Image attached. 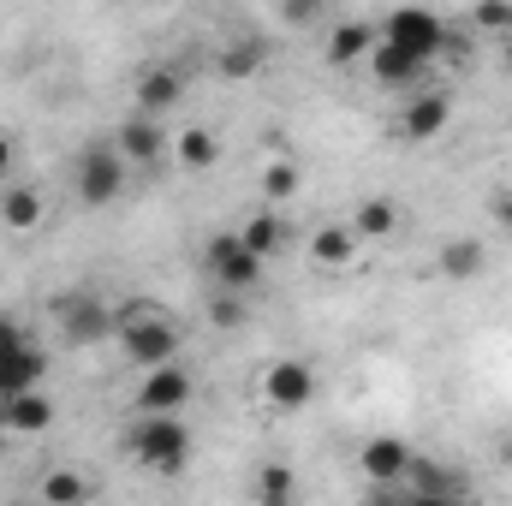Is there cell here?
<instances>
[{
  "label": "cell",
  "mask_w": 512,
  "mask_h": 506,
  "mask_svg": "<svg viewBox=\"0 0 512 506\" xmlns=\"http://www.w3.org/2000/svg\"><path fill=\"white\" fill-rule=\"evenodd\" d=\"M114 334H120L126 358L143 376L161 370V364H179V322H173V310H161V304H149V298L114 310Z\"/></svg>",
  "instance_id": "cell-1"
},
{
  "label": "cell",
  "mask_w": 512,
  "mask_h": 506,
  "mask_svg": "<svg viewBox=\"0 0 512 506\" xmlns=\"http://www.w3.org/2000/svg\"><path fill=\"white\" fill-rule=\"evenodd\" d=\"M126 453L155 477H179L191 465V429L179 417H137L126 429Z\"/></svg>",
  "instance_id": "cell-2"
},
{
  "label": "cell",
  "mask_w": 512,
  "mask_h": 506,
  "mask_svg": "<svg viewBox=\"0 0 512 506\" xmlns=\"http://www.w3.org/2000/svg\"><path fill=\"white\" fill-rule=\"evenodd\" d=\"M126 155L114 149V137H90L84 149H78V167H72V191H78V203L84 209H108V203H120L126 197Z\"/></svg>",
  "instance_id": "cell-3"
},
{
  "label": "cell",
  "mask_w": 512,
  "mask_h": 506,
  "mask_svg": "<svg viewBox=\"0 0 512 506\" xmlns=\"http://www.w3.org/2000/svg\"><path fill=\"white\" fill-rule=\"evenodd\" d=\"M203 274H209V292H256L262 286V256L245 251V239H239V227L233 233H209V245H203Z\"/></svg>",
  "instance_id": "cell-4"
},
{
  "label": "cell",
  "mask_w": 512,
  "mask_h": 506,
  "mask_svg": "<svg viewBox=\"0 0 512 506\" xmlns=\"http://www.w3.org/2000/svg\"><path fill=\"white\" fill-rule=\"evenodd\" d=\"M54 322H60V340H66V346H102V340L114 334V310H108L90 286L54 298Z\"/></svg>",
  "instance_id": "cell-5"
},
{
  "label": "cell",
  "mask_w": 512,
  "mask_h": 506,
  "mask_svg": "<svg viewBox=\"0 0 512 506\" xmlns=\"http://www.w3.org/2000/svg\"><path fill=\"white\" fill-rule=\"evenodd\" d=\"M382 42H393V48H405L411 60H435L447 42H453V30L435 18V12H423V6H399V12H387V24H382Z\"/></svg>",
  "instance_id": "cell-6"
},
{
  "label": "cell",
  "mask_w": 512,
  "mask_h": 506,
  "mask_svg": "<svg viewBox=\"0 0 512 506\" xmlns=\"http://www.w3.org/2000/svg\"><path fill=\"white\" fill-rule=\"evenodd\" d=\"M262 399H268L274 411H304V405L316 399V370H310L304 358H274V364L262 370Z\"/></svg>",
  "instance_id": "cell-7"
},
{
  "label": "cell",
  "mask_w": 512,
  "mask_h": 506,
  "mask_svg": "<svg viewBox=\"0 0 512 506\" xmlns=\"http://www.w3.org/2000/svg\"><path fill=\"white\" fill-rule=\"evenodd\" d=\"M191 399V376L179 364H161L137 381V417H179Z\"/></svg>",
  "instance_id": "cell-8"
},
{
  "label": "cell",
  "mask_w": 512,
  "mask_h": 506,
  "mask_svg": "<svg viewBox=\"0 0 512 506\" xmlns=\"http://www.w3.org/2000/svg\"><path fill=\"white\" fill-rule=\"evenodd\" d=\"M453 120V96L447 90H423V96H405V108H399V137L405 143H429V137H441Z\"/></svg>",
  "instance_id": "cell-9"
},
{
  "label": "cell",
  "mask_w": 512,
  "mask_h": 506,
  "mask_svg": "<svg viewBox=\"0 0 512 506\" xmlns=\"http://www.w3.org/2000/svg\"><path fill=\"white\" fill-rule=\"evenodd\" d=\"M411 447L399 441V435H370L364 447H358V471L376 483V489H399L405 483V471H411Z\"/></svg>",
  "instance_id": "cell-10"
},
{
  "label": "cell",
  "mask_w": 512,
  "mask_h": 506,
  "mask_svg": "<svg viewBox=\"0 0 512 506\" xmlns=\"http://www.w3.org/2000/svg\"><path fill=\"white\" fill-rule=\"evenodd\" d=\"M114 149L126 155V167H155V161L173 149V137H167V126H161V120L131 114V120H120V131H114Z\"/></svg>",
  "instance_id": "cell-11"
},
{
  "label": "cell",
  "mask_w": 512,
  "mask_h": 506,
  "mask_svg": "<svg viewBox=\"0 0 512 506\" xmlns=\"http://www.w3.org/2000/svg\"><path fill=\"white\" fill-rule=\"evenodd\" d=\"M179 102H185V72H179V66H149V72L137 78V114L161 120V114H173Z\"/></svg>",
  "instance_id": "cell-12"
},
{
  "label": "cell",
  "mask_w": 512,
  "mask_h": 506,
  "mask_svg": "<svg viewBox=\"0 0 512 506\" xmlns=\"http://www.w3.org/2000/svg\"><path fill=\"white\" fill-rule=\"evenodd\" d=\"M42 376H48V352L24 334V346L0 364V399H18V393H36L42 387Z\"/></svg>",
  "instance_id": "cell-13"
},
{
  "label": "cell",
  "mask_w": 512,
  "mask_h": 506,
  "mask_svg": "<svg viewBox=\"0 0 512 506\" xmlns=\"http://www.w3.org/2000/svg\"><path fill=\"white\" fill-rule=\"evenodd\" d=\"M376 42H382V24H370V18H340V24H334V36H328V66L370 60V54H376Z\"/></svg>",
  "instance_id": "cell-14"
},
{
  "label": "cell",
  "mask_w": 512,
  "mask_h": 506,
  "mask_svg": "<svg viewBox=\"0 0 512 506\" xmlns=\"http://www.w3.org/2000/svg\"><path fill=\"white\" fill-rule=\"evenodd\" d=\"M483 262H489V251H483V239H471V233H453V239L435 251V268H441L453 286L477 280V274H483Z\"/></svg>",
  "instance_id": "cell-15"
},
{
  "label": "cell",
  "mask_w": 512,
  "mask_h": 506,
  "mask_svg": "<svg viewBox=\"0 0 512 506\" xmlns=\"http://www.w3.org/2000/svg\"><path fill=\"white\" fill-rule=\"evenodd\" d=\"M42 215H48V203H42V191H36V185H18V179H12V185L0 191V221H6L12 233H36V227H42Z\"/></svg>",
  "instance_id": "cell-16"
},
{
  "label": "cell",
  "mask_w": 512,
  "mask_h": 506,
  "mask_svg": "<svg viewBox=\"0 0 512 506\" xmlns=\"http://www.w3.org/2000/svg\"><path fill=\"white\" fill-rule=\"evenodd\" d=\"M0 423L18 429V435H42V429L54 423V405H48V393L36 387V393H18V399H0Z\"/></svg>",
  "instance_id": "cell-17"
},
{
  "label": "cell",
  "mask_w": 512,
  "mask_h": 506,
  "mask_svg": "<svg viewBox=\"0 0 512 506\" xmlns=\"http://www.w3.org/2000/svg\"><path fill=\"white\" fill-rule=\"evenodd\" d=\"M399 221H405V215H399V203H393V197H364V203L352 209V221H346V227H352V233H358V245H364V239H393V233H399Z\"/></svg>",
  "instance_id": "cell-18"
},
{
  "label": "cell",
  "mask_w": 512,
  "mask_h": 506,
  "mask_svg": "<svg viewBox=\"0 0 512 506\" xmlns=\"http://www.w3.org/2000/svg\"><path fill=\"white\" fill-rule=\"evenodd\" d=\"M239 239H245V251H251V256H262V262H268V256H280V251H286L292 227H286V221H280L274 209H256L251 221L239 227Z\"/></svg>",
  "instance_id": "cell-19"
},
{
  "label": "cell",
  "mask_w": 512,
  "mask_h": 506,
  "mask_svg": "<svg viewBox=\"0 0 512 506\" xmlns=\"http://www.w3.org/2000/svg\"><path fill=\"white\" fill-rule=\"evenodd\" d=\"M399 489H411V495H459L465 501V477L453 465H435V459H411V471H405Z\"/></svg>",
  "instance_id": "cell-20"
},
{
  "label": "cell",
  "mask_w": 512,
  "mask_h": 506,
  "mask_svg": "<svg viewBox=\"0 0 512 506\" xmlns=\"http://www.w3.org/2000/svg\"><path fill=\"white\" fill-rule=\"evenodd\" d=\"M370 72H376V84H387V90H411V84L423 78V60H411V54H405V48H393V42H376Z\"/></svg>",
  "instance_id": "cell-21"
},
{
  "label": "cell",
  "mask_w": 512,
  "mask_h": 506,
  "mask_svg": "<svg viewBox=\"0 0 512 506\" xmlns=\"http://www.w3.org/2000/svg\"><path fill=\"white\" fill-rule=\"evenodd\" d=\"M310 256H316L322 268H346V262L358 256V233H352L346 221H328V227L310 233Z\"/></svg>",
  "instance_id": "cell-22"
},
{
  "label": "cell",
  "mask_w": 512,
  "mask_h": 506,
  "mask_svg": "<svg viewBox=\"0 0 512 506\" xmlns=\"http://www.w3.org/2000/svg\"><path fill=\"white\" fill-rule=\"evenodd\" d=\"M256 506H298V471L292 465H256V483H251Z\"/></svg>",
  "instance_id": "cell-23"
},
{
  "label": "cell",
  "mask_w": 512,
  "mask_h": 506,
  "mask_svg": "<svg viewBox=\"0 0 512 506\" xmlns=\"http://www.w3.org/2000/svg\"><path fill=\"white\" fill-rule=\"evenodd\" d=\"M84 501H90V477L84 471L60 465V471L42 477V506H84Z\"/></svg>",
  "instance_id": "cell-24"
},
{
  "label": "cell",
  "mask_w": 512,
  "mask_h": 506,
  "mask_svg": "<svg viewBox=\"0 0 512 506\" xmlns=\"http://www.w3.org/2000/svg\"><path fill=\"white\" fill-rule=\"evenodd\" d=\"M173 155L191 167V173H203V167H215V155H221V137L209 126H191V131H179L173 137Z\"/></svg>",
  "instance_id": "cell-25"
},
{
  "label": "cell",
  "mask_w": 512,
  "mask_h": 506,
  "mask_svg": "<svg viewBox=\"0 0 512 506\" xmlns=\"http://www.w3.org/2000/svg\"><path fill=\"white\" fill-rule=\"evenodd\" d=\"M298 185H304L298 161H268V167H262V179H256V191H262L268 203H286V197H298Z\"/></svg>",
  "instance_id": "cell-26"
},
{
  "label": "cell",
  "mask_w": 512,
  "mask_h": 506,
  "mask_svg": "<svg viewBox=\"0 0 512 506\" xmlns=\"http://www.w3.org/2000/svg\"><path fill=\"white\" fill-rule=\"evenodd\" d=\"M268 66V48L262 42H233V48H221V72L227 78H256Z\"/></svg>",
  "instance_id": "cell-27"
},
{
  "label": "cell",
  "mask_w": 512,
  "mask_h": 506,
  "mask_svg": "<svg viewBox=\"0 0 512 506\" xmlns=\"http://www.w3.org/2000/svg\"><path fill=\"white\" fill-rule=\"evenodd\" d=\"M209 322H215L221 334L245 328V298H239V292H209Z\"/></svg>",
  "instance_id": "cell-28"
},
{
  "label": "cell",
  "mask_w": 512,
  "mask_h": 506,
  "mask_svg": "<svg viewBox=\"0 0 512 506\" xmlns=\"http://www.w3.org/2000/svg\"><path fill=\"white\" fill-rule=\"evenodd\" d=\"M471 18H477V30H495V36H512V6H507V0H483V6L471 12Z\"/></svg>",
  "instance_id": "cell-29"
},
{
  "label": "cell",
  "mask_w": 512,
  "mask_h": 506,
  "mask_svg": "<svg viewBox=\"0 0 512 506\" xmlns=\"http://www.w3.org/2000/svg\"><path fill=\"white\" fill-rule=\"evenodd\" d=\"M489 215H495V227L512 239V185H501V191L489 197Z\"/></svg>",
  "instance_id": "cell-30"
},
{
  "label": "cell",
  "mask_w": 512,
  "mask_h": 506,
  "mask_svg": "<svg viewBox=\"0 0 512 506\" xmlns=\"http://www.w3.org/2000/svg\"><path fill=\"white\" fill-rule=\"evenodd\" d=\"M405 495V506H465L459 495H411V489H399Z\"/></svg>",
  "instance_id": "cell-31"
},
{
  "label": "cell",
  "mask_w": 512,
  "mask_h": 506,
  "mask_svg": "<svg viewBox=\"0 0 512 506\" xmlns=\"http://www.w3.org/2000/svg\"><path fill=\"white\" fill-rule=\"evenodd\" d=\"M322 18V6L316 0H304V6H286V24H316Z\"/></svg>",
  "instance_id": "cell-32"
},
{
  "label": "cell",
  "mask_w": 512,
  "mask_h": 506,
  "mask_svg": "<svg viewBox=\"0 0 512 506\" xmlns=\"http://www.w3.org/2000/svg\"><path fill=\"white\" fill-rule=\"evenodd\" d=\"M6 185H12V137L0 131V191H6Z\"/></svg>",
  "instance_id": "cell-33"
},
{
  "label": "cell",
  "mask_w": 512,
  "mask_h": 506,
  "mask_svg": "<svg viewBox=\"0 0 512 506\" xmlns=\"http://www.w3.org/2000/svg\"><path fill=\"white\" fill-rule=\"evenodd\" d=\"M370 506H405V495H399V489H376V495H370Z\"/></svg>",
  "instance_id": "cell-34"
},
{
  "label": "cell",
  "mask_w": 512,
  "mask_h": 506,
  "mask_svg": "<svg viewBox=\"0 0 512 506\" xmlns=\"http://www.w3.org/2000/svg\"><path fill=\"white\" fill-rule=\"evenodd\" d=\"M501 465H512V435L501 441Z\"/></svg>",
  "instance_id": "cell-35"
},
{
  "label": "cell",
  "mask_w": 512,
  "mask_h": 506,
  "mask_svg": "<svg viewBox=\"0 0 512 506\" xmlns=\"http://www.w3.org/2000/svg\"><path fill=\"white\" fill-rule=\"evenodd\" d=\"M501 54H507V66H512V36H507V48H501Z\"/></svg>",
  "instance_id": "cell-36"
},
{
  "label": "cell",
  "mask_w": 512,
  "mask_h": 506,
  "mask_svg": "<svg viewBox=\"0 0 512 506\" xmlns=\"http://www.w3.org/2000/svg\"><path fill=\"white\" fill-rule=\"evenodd\" d=\"M24 506H42V501H24Z\"/></svg>",
  "instance_id": "cell-37"
}]
</instances>
